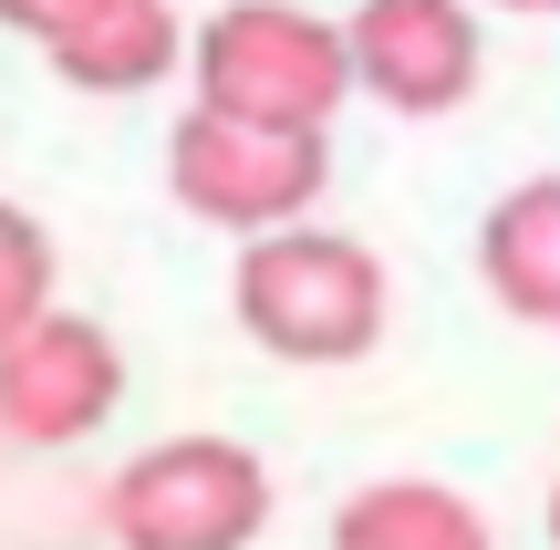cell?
I'll return each instance as SVG.
<instances>
[{"mask_svg": "<svg viewBox=\"0 0 560 550\" xmlns=\"http://www.w3.org/2000/svg\"><path fill=\"white\" fill-rule=\"evenodd\" d=\"M52 270H62V260H52V229H42L21 198H0V353L62 312V302H52Z\"/></svg>", "mask_w": 560, "mask_h": 550, "instance_id": "cell-10", "label": "cell"}, {"mask_svg": "<svg viewBox=\"0 0 560 550\" xmlns=\"http://www.w3.org/2000/svg\"><path fill=\"white\" fill-rule=\"evenodd\" d=\"M94 11H104V0H0V21H11V32H32L42 52H52L62 32H83Z\"/></svg>", "mask_w": 560, "mask_h": 550, "instance_id": "cell-11", "label": "cell"}, {"mask_svg": "<svg viewBox=\"0 0 560 550\" xmlns=\"http://www.w3.org/2000/svg\"><path fill=\"white\" fill-rule=\"evenodd\" d=\"M332 550H488V519L436 478H374L332 510Z\"/></svg>", "mask_w": 560, "mask_h": 550, "instance_id": "cell-9", "label": "cell"}, {"mask_svg": "<svg viewBox=\"0 0 560 550\" xmlns=\"http://www.w3.org/2000/svg\"><path fill=\"white\" fill-rule=\"evenodd\" d=\"M115 406H125V353L83 312H52L0 353V436H21V447H83Z\"/></svg>", "mask_w": 560, "mask_h": 550, "instance_id": "cell-5", "label": "cell"}, {"mask_svg": "<svg viewBox=\"0 0 560 550\" xmlns=\"http://www.w3.org/2000/svg\"><path fill=\"white\" fill-rule=\"evenodd\" d=\"M240 332L280 364H363L384 343V260L342 229H280V239L240 249Z\"/></svg>", "mask_w": 560, "mask_h": 550, "instance_id": "cell-2", "label": "cell"}, {"mask_svg": "<svg viewBox=\"0 0 560 550\" xmlns=\"http://www.w3.org/2000/svg\"><path fill=\"white\" fill-rule=\"evenodd\" d=\"M478 281L509 323H550L560 332V177L509 187L478 219Z\"/></svg>", "mask_w": 560, "mask_h": 550, "instance_id": "cell-7", "label": "cell"}, {"mask_svg": "<svg viewBox=\"0 0 560 550\" xmlns=\"http://www.w3.org/2000/svg\"><path fill=\"white\" fill-rule=\"evenodd\" d=\"M550 540H560V489H550Z\"/></svg>", "mask_w": 560, "mask_h": 550, "instance_id": "cell-13", "label": "cell"}, {"mask_svg": "<svg viewBox=\"0 0 560 550\" xmlns=\"http://www.w3.org/2000/svg\"><path fill=\"white\" fill-rule=\"evenodd\" d=\"M187 83H198V115L322 136L342 115V94H353V32L301 11V0H229V11L198 21Z\"/></svg>", "mask_w": 560, "mask_h": 550, "instance_id": "cell-1", "label": "cell"}, {"mask_svg": "<svg viewBox=\"0 0 560 550\" xmlns=\"http://www.w3.org/2000/svg\"><path fill=\"white\" fill-rule=\"evenodd\" d=\"M104 530L125 550H249L270 530V468L240 436H156L115 468Z\"/></svg>", "mask_w": 560, "mask_h": 550, "instance_id": "cell-3", "label": "cell"}, {"mask_svg": "<svg viewBox=\"0 0 560 550\" xmlns=\"http://www.w3.org/2000/svg\"><path fill=\"white\" fill-rule=\"evenodd\" d=\"M166 187H177L187 219L229 229V239H280V229L312 219V198L332 187V145L322 136H270V125H229V115H198L166 136Z\"/></svg>", "mask_w": 560, "mask_h": 550, "instance_id": "cell-4", "label": "cell"}, {"mask_svg": "<svg viewBox=\"0 0 560 550\" xmlns=\"http://www.w3.org/2000/svg\"><path fill=\"white\" fill-rule=\"evenodd\" d=\"M499 11H560V0H499Z\"/></svg>", "mask_w": 560, "mask_h": 550, "instance_id": "cell-12", "label": "cell"}, {"mask_svg": "<svg viewBox=\"0 0 560 550\" xmlns=\"http://www.w3.org/2000/svg\"><path fill=\"white\" fill-rule=\"evenodd\" d=\"M342 32H353V94H374L384 115H457L478 94L467 0H363Z\"/></svg>", "mask_w": 560, "mask_h": 550, "instance_id": "cell-6", "label": "cell"}, {"mask_svg": "<svg viewBox=\"0 0 560 550\" xmlns=\"http://www.w3.org/2000/svg\"><path fill=\"white\" fill-rule=\"evenodd\" d=\"M187 52H198V42L177 32L166 0H104L83 32L52 42V73L73 83V94H145V83H166Z\"/></svg>", "mask_w": 560, "mask_h": 550, "instance_id": "cell-8", "label": "cell"}]
</instances>
